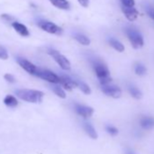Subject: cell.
I'll return each mask as SVG.
<instances>
[{
    "label": "cell",
    "instance_id": "6da1fadb",
    "mask_svg": "<svg viewBox=\"0 0 154 154\" xmlns=\"http://www.w3.org/2000/svg\"><path fill=\"white\" fill-rule=\"evenodd\" d=\"M92 65H93L94 71L97 76L101 85H108V84L112 83V78L110 73V70H109L107 64L103 61L94 58L92 61Z\"/></svg>",
    "mask_w": 154,
    "mask_h": 154
},
{
    "label": "cell",
    "instance_id": "7a4b0ae2",
    "mask_svg": "<svg viewBox=\"0 0 154 154\" xmlns=\"http://www.w3.org/2000/svg\"><path fill=\"white\" fill-rule=\"evenodd\" d=\"M15 94L20 100L31 103H41L45 96V94L43 92L33 89H19L17 90Z\"/></svg>",
    "mask_w": 154,
    "mask_h": 154
},
{
    "label": "cell",
    "instance_id": "3957f363",
    "mask_svg": "<svg viewBox=\"0 0 154 154\" xmlns=\"http://www.w3.org/2000/svg\"><path fill=\"white\" fill-rule=\"evenodd\" d=\"M125 34L134 49H140L144 45V39L140 32L134 26H127Z\"/></svg>",
    "mask_w": 154,
    "mask_h": 154
},
{
    "label": "cell",
    "instance_id": "277c9868",
    "mask_svg": "<svg viewBox=\"0 0 154 154\" xmlns=\"http://www.w3.org/2000/svg\"><path fill=\"white\" fill-rule=\"evenodd\" d=\"M37 26L45 32L51 34V35H61L63 34V29L56 24L48 21V20H39L37 22Z\"/></svg>",
    "mask_w": 154,
    "mask_h": 154
},
{
    "label": "cell",
    "instance_id": "5b68a950",
    "mask_svg": "<svg viewBox=\"0 0 154 154\" xmlns=\"http://www.w3.org/2000/svg\"><path fill=\"white\" fill-rule=\"evenodd\" d=\"M48 54L53 57V59L56 62V63L64 71H70L71 70V63L70 61L61 53L54 49H49Z\"/></svg>",
    "mask_w": 154,
    "mask_h": 154
},
{
    "label": "cell",
    "instance_id": "8992f818",
    "mask_svg": "<svg viewBox=\"0 0 154 154\" xmlns=\"http://www.w3.org/2000/svg\"><path fill=\"white\" fill-rule=\"evenodd\" d=\"M39 78L50 83V84H59L61 82V77L59 75H57L56 73H54V72L50 71V70H46V69H39L37 71L36 75Z\"/></svg>",
    "mask_w": 154,
    "mask_h": 154
},
{
    "label": "cell",
    "instance_id": "52a82bcc",
    "mask_svg": "<svg viewBox=\"0 0 154 154\" xmlns=\"http://www.w3.org/2000/svg\"><path fill=\"white\" fill-rule=\"evenodd\" d=\"M101 90L104 94H106L109 97L114 98V99H118L122 96L121 88H119L118 86L112 85V84L101 85Z\"/></svg>",
    "mask_w": 154,
    "mask_h": 154
},
{
    "label": "cell",
    "instance_id": "ba28073f",
    "mask_svg": "<svg viewBox=\"0 0 154 154\" xmlns=\"http://www.w3.org/2000/svg\"><path fill=\"white\" fill-rule=\"evenodd\" d=\"M17 63L19 64V66L23 70H25L29 74H31V75H36L37 71H38V68L36 67V65H35L30 61H28V60H26L25 58H22V57H18V58H17Z\"/></svg>",
    "mask_w": 154,
    "mask_h": 154
},
{
    "label": "cell",
    "instance_id": "9c48e42d",
    "mask_svg": "<svg viewBox=\"0 0 154 154\" xmlns=\"http://www.w3.org/2000/svg\"><path fill=\"white\" fill-rule=\"evenodd\" d=\"M74 111L75 112L84 117V118H90L93 114H94V109L90 106H86V105H83V104H79V103H75L74 104Z\"/></svg>",
    "mask_w": 154,
    "mask_h": 154
},
{
    "label": "cell",
    "instance_id": "30bf717a",
    "mask_svg": "<svg viewBox=\"0 0 154 154\" xmlns=\"http://www.w3.org/2000/svg\"><path fill=\"white\" fill-rule=\"evenodd\" d=\"M122 11L123 13V15L125 16V17L130 21H135L137 19V17H139V11L134 8V7H124L122 6Z\"/></svg>",
    "mask_w": 154,
    "mask_h": 154
},
{
    "label": "cell",
    "instance_id": "8fae6325",
    "mask_svg": "<svg viewBox=\"0 0 154 154\" xmlns=\"http://www.w3.org/2000/svg\"><path fill=\"white\" fill-rule=\"evenodd\" d=\"M61 77V82L60 85L64 88V90L72 91L73 88L77 87V84L75 79L71 78L68 75H60Z\"/></svg>",
    "mask_w": 154,
    "mask_h": 154
},
{
    "label": "cell",
    "instance_id": "7c38bea8",
    "mask_svg": "<svg viewBox=\"0 0 154 154\" xmlns=\"http://www.w3.org/2000/svg\"><path fill=\"white\" fill-rule=\"evenodd\" d=\"M11 26H12V27L14 28V30H15L19 35L24 36V37H27V36L30 35V33H29L28 28H27L25 25H23L22 23H19V22L15 21V22H12Z\"/></svg>",
    "mask_w": 154,
    "mask_h": 154
},
{
    "label": "cell",
    "instance_id": "4fadbf2b",
    "mask_svg": "<svg viewBox=\"0 0 154 154\" xmlns=\"http://www.w3.org/2000/svg\"><path fill=\"white\" fill-rule=\"evenodd\" d=\"M140 125L143 129L150 130L154 128V118L150 116H143L140 120Z\"/></svg>",
    "mask_w": 154,
    "mask_h": 154
},
{
    "label": "cell",
    "instance_id": "5bb4252c",
    "mask_svg": "<svg viewBox=\"0 0 154 154\" xmlns=\"http://www.w3.org/2000/svg\"><path fill=\"white\" fill-rule=\"evenodd\" d=\"M51 89L55 94V95H57L59 98H62V99L66 98V93L64 91V88L59 84H52Z\"/></svg>",
    "mask_w": 154,
    "mask_h": 154
},
{
    "label": "cell",
    "instance_id": "9a60e30c",
    "mask_svg": "<svg viewBox=\"0 0 154 154\" xmlns=\"http://www.w3.org/2000/svg\"><path fill=\"white\" fill-rule=\"evenodd\" d=\"M49 1L54 7L59 9H63V10L70 9V3L67 0H49Z\"/></svg>",
    "mask_w": 154,
    "mask_h": 154
},
{
    "label": "cell",
    "instance_id": "2e32d148",
    "mask_svg": "<svg viewBox=\"0 0 154 154\" xmlns=\"http://www.w3.org/2000/svg\"><path fill=\"white\" fill-rule=\"evenodd\" d=\"M84 129H85V132L87 133V135H88L90 138H92V139H94V140H95V139L98 138V133H97L96 130L94 129V127L91 123H89V122H85V123H84Z\"/></svg>",
    "mask_w": 154,
    "mask_h": 154
},
{
    "label": "cell",
    "instance_id": "e0dca14e",
    "mask_svg": "<svg viewBox=\"0 0 154 154\" xmlns=\"http://www.w3.org/2000/svg\"><path fill=\"white\" fill-rule=\"evenodd\" d=\"M109 44H110V45H111L115 51H117V52H119V53H122V52L124 51V49H125L123 44H122L121 41H119L118 39H115V38H113V37H112V38L109 39Z\"/></svg>",
    "mask_w": 154,
    "mask_h": 154
},
{
    "label": "cell",
    "instance_id": "ac0fdd59",
    "mask_svg": "<svg viewBox=\"0 0 154 154\" xmlns=\"http://www.w3.org/2000/svg\"><path fill=\"white\" fill-rule=\"evenodd\" d=\"M73 38H74L77 42H78L79 44H81V45H85V46H87V45H89L91 44L90 38H89L88 36H86L85 35L81 34V33H76V34H74Z\"/></svg>",
    "mask_w": 154,
    "mask_h": 154
},
{
    "label": "cell",
    "instance_id": "d6986e66",
    "mask_svg": "<svg viewBox=\"0 0 154 154\" xmlns=\"http://www.w3.org/2000/svg\"><path fill=\"white\" fill-rule=\"evenodd\" d=\"M128 91H129L130 94H131L134 99L140 100V99L142 98V93H141V91H140L138 87H136L135 85H128Z\"/></svg>",
    "mask_w": 154,
    "mask_h": 154
},
{
    "label": "cell",
    "instance_id": "ffe728a7",
    "mask_svg": "<svg viewBox=\"0 0 154 154\" xmlns=\"http://www.w3.org/2000/svg\"><path fill=\"white\" fill-rule=\"evenodd\" d=\"M4 103L8 106V107H11V108H14V107H17L18 105V101L17 99L13 96V95H10V94H8L4 100H3Z\"/></svg>",
    "mask_w": 154,
    "mask_h": 154
},
{
    "label": "cell",
    "instance_id": "44dd1931",
    "mask_svg": "<svg viewBox=\"0 0 154 154\" xmlns=\"http://www.w3.org/2000/svg\"><path fill=\"white\" fill-rule=\"evenodd\" d=\"M75 81L77 84V87H78L85 94H91L92 90L86 83H85L84 81H81V80H75Z\"/></svg>",
    "mask_w": 154,
    "mask_h": 154
},
{
    "label": "cell",
    "instance_id": "7402d4cb",
    "mask_svg": "<svg viewBox=\"0 0 154 154\" xmlns=\"http://www.w3.org/2000/svg\"><path fill=\"white\" fill-rule=\"evenodd\" d=\"M134 72L137 75L139 76H144L147 72V68L144 64L142 63H136L134 67Z\"/></svg>",
    "mask_w": 154,
    "mask_h": 154
},
{
    "label": "cell",
    "instance_id": "603a6c76",
    "mask_svg": "<svg viewBox=\"0 0 154 154\" xmlns=\"http://www.w3.org/2000/svg\"><path fill=\"white\" fill-rule=\"evenodd\" d=\"M144 9H145L146 14L149 16V17L154 21V7H152L149 4H146L144 6Z\"/></svg>",
    "mask_w": 154,
    "mask_h": 154
},
{
    "label": "cell",
    "instance_id": "cb8c5ba5",
    "mask_svg": "<svg viewBox=\"0 0 154 154\" xmlns=\"http://www.w3.org/2000/svg\"><path fill=\"white\" fill-rule=\"evenodd\" d=\"M8 57H9V54H8V50L4 46L0 45V59L1 60H8Z\"/></svg>",
    "mask_w": 154,
    "mask_h": 154
},
{
    "label": "cell",
    "instance_id": "d4e9b609",
    "mask_svg": "<svg viewBox=\"0 0 154 154\" xmlns=\"http://www.w3.org/2000/svg\"><path fill=\"white\" fill-rule=\"evenodd\" d=\"M105 129H106V131H107L109 134H111L112 136H115V135H117L118 132H119L118 129H117L116 127L112 126V125H106Z\"/></svg>",
    "mask_w": 154,
    "mask_h": 154
},
{
    "label": "cell",
    "instance_id": "484cf974",
    "mask_svg": "<svg viewBox=\"0 0 154 154\" xmlns=\"http://www.w3.org/2000/svg\"><path fill=\"white\" fill-rule=\"evenodd\" d=\"M122 6L124 7H134L135 6V1L134 0H121Z\"/></svg>",
    "mask_w": 154,
    "mask_h": 154
},
{
    "label": "cell",
    "instance_id": "4316f807",
    "mask_svg": "<svg viewBox=\"0 0 154 154\" xmlns=\"http://www.w3.org/2000/svg\"><path fill=\"white\" fill-rule=\"evenodd\" d=\"M4 79H5L8 83H9V84H13V83L16 82L15 77H14L12 74H10V73H6V74L4 75Z\"/></svg>",
    "mask_w": 154,
    "mask_h": 154
},
{
    "label": "cell",
    "instance_id": "83f0119b",
    "mask_svg": "<svg viewBox=\"0 0 154 154\" xmlns=\"http://www.w3.org/2000/svg\"><path fill=\"white\" fill-rule=\"evenodd\" d=\"M77 1L79 2V4L84 7V8H88L89 7V2L90 0H77Z\"/></svg>",
    "mask_w": 154,
    "mask_h": 154
},
{
    "label": "cell",
    "instance_id": "f1b7e54d",
    "mask_svg": "<svg viewBox=\"0 0 154 154\" xmlns=\"http://www.w3.org/2000/svg\"><path fill=\"white\" fill-rule=\"evenodd\" d=\"M1 18L6 20V21H12V19H13V17L11 16L8 15V14H2L1 15Z\"/></svg>",
    "mask_w": 154,
    "mask_h": 154
},
{
    "label": "cell",
    "instance_id": "f546056e",
    "mask_svg": "<svg viewBox=\"0 0 154 154\" xmlns=\"http://www.w3.org/2000/svg\"><path fill=\"white\" fill-rule=\"evenodd\" d=\"M124 154H137L132 149H130V148H127V149H125V150H124Z\"/></svg>",
    "mask_w": 154,
    "mask_h": 154
}]
</instances>
